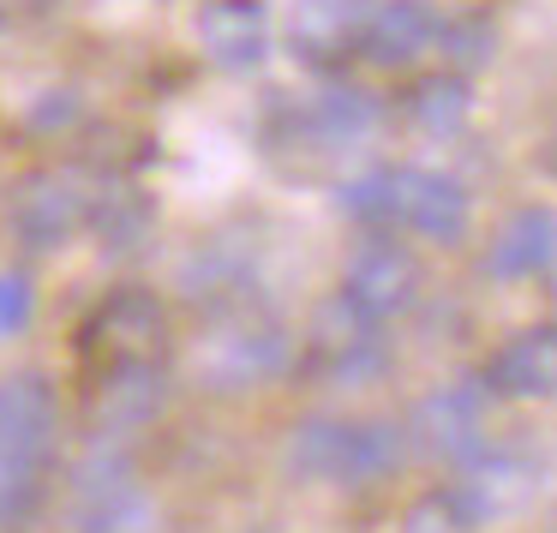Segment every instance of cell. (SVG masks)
Returning <instances> with one entry per match:
<instances>
[{
  "label": "cell",
  "instance_id": "603a6c76",
  "mask_svg": "<svg viewBox=\"0 0 557 533\" xmlns=\"http://www.w3.org/2000/svg\"><path fill=\"white\" fill-rule=\"evenodd\" d=\"M37 504V461H0V521H18Z\"/></svg>",
  "mask_w": 557,
  "mask_h": 533
},
{
  "label": "cell",
  "instance_id": "d6986e66",
  "mask_svg": "<svg viewBox=\"0 0 557 533\" xmlns=\"http://www.w3.org/2000/svg\"><path fill=\"white\" fill-rule=\"evenodd\" d=\"M468 109H473V97H468V85H461V78H425V85L408 97L413 126H420V133H437V138L461 133Z\"/></svg>",
  "mask_w": 557,
  "mask_h": 533
},
{
  "label": "cell",
  "instance_id": "cb8c5ba5",
  "mask_svg": "<svg viewBox=\"0 0 557 533\" xmlns=\"http://www.w3.org/2000/svg\"><path fill=\"white\" fill-rule=\"evenodd\" d=\"M552 533H557V528H552Z\"/></svg>",
  "mask_w": 557,
  "mask_h": 533
},
{
  "label": "cell",
  "instance_id": "7402d4cb",
  "mask_svg": "<svg viewBox=\"0 0 557 533\" xmlns=\"http://www.w3.org/2000/svg\"><path fill=\"white\" fill-rule=\"evenodd\" d=\"M37 312V288L25 270H0V336H18Z\"/></svg>",
  "mask_w": 557,
  "mask_h": 533
},
{
  "label": "cell",
  "instance_id": "e0dca14e",
  "mask_svg": "<svg viewBox=\"0 0 557 533\" xmlns=\"http://www.w3.org/2000/svg\"><path fill=\"white\" fill-rule=\"evenodd\" d=\"M372 126H377V102L354 85H336L312 102V133L324 138V145H360Z\"/></svg>",
  "mask_w": 557,
  "mask_h": 533
},
{
  "label": "cell",
  "instance_id": "9a60e30c",
  "mask_svg": "<svg viewBox=\"0 0 557 533\" xmlns=\"http://www.w3.org/2000/svg\"><path fill=\"white\" fill-rule=\"evenodd\" d=\"M90 408H97V420L109 425V432H138V425L162 408L157 365L150 360H114L109 377L97 384V401H90Z\"/></svg>",
  "mask_w": 557,
  "mask_h": 533
},
{
  "label": "cell",
  "instance_id": "52a82bcc",
  "mask_svg": "<svg viewBox=\"0 0 557 533\" xmlns=\"http://www.w3.org/2000/svg\"><path fill=\"white\" fill-rule=\"evenodd\" d=\"M528 497H533V468L521 456L492 449V456H468V473L456 480V492H449L444 504H449V516H456L461 528H480V521L516 516Z\"/></svg>",
  "mask_w": 557,
  "mask_h": 533
},
{
  "label": "cell",
  "instance_id": "5bb4252c",
  "mask_svg": "<svg viewBox=\"0 0 557 533\" xmlns=\"http://www.w3.org/2000/svg\"><path fill=\"white\" fill-rule=\"evenodd\" d=\"M485 264H492V276H509V282L552 270V264H557V210H545V204L516 210V216L497 228Z\"/></svg>",
  "mask_w": 557,
  "mask_h": 533
},
{
  "label": "cell",
  "instance_id": "7a4b0ae2",
  "mask_svg": "<svg viewBox=\"0 0 557 533\" xmlns=\"http://www.w3.org/2000/svg\"><path fill=\"white\" fill-rule=\"evenodd\" d=\"M294 360V336L270 318H234L198 348V377L210 389H258Z\"/></svg>",
  "mask_w": 557,
  "mask_h": 533
},
{
  "label": "cell",
  "instance_id": "7c38bea8",
  "mask_svg": "<svg viewBox=\"0 0 557 533\" xmlns=\"http://www.w3.org/2000/svg\"><path fill=\"white\" fill-rule=\"evenodd\" d=\"M198 42L216 66H258L270 54V13L264 0H205V13H198Z\"/></svg>",
  "mask_w": 557,
  "mask_h": 533
},
{
  "label": "cell",
  "instance_id": "5b68a950",
  "mask_svg": "<svg viewBox=\"0 0 557 533\" xmlns=\"http://www.w3.org/2000/svg\"><path fill=\"white\" fill-rule=\"evenodd\" d=\"M342 300H354L377 324L408 312L420 300V264H413V252L396 240H366L348 258V270H342Z\"/></svg>",
  "mask_w": 557,
  "mask_h": 533
},
{
  "label": "cell",
  "instance_id": "ac0fdd59",
  "mask_svg": "<svg viewBox=\"0 0 557 533\" xmlns=\"http://www.w3.org/2000/svg\"><path fill=\"white\" fill-rule=\"evenodd\" d=\"M90 228L102 234V246L109 252H121V246H138L145 240V228H150V204L133 193V186H114V193H97L90 198Z\"/></svg>",
  "mask_w": 557,
  "mask_h": 533
},
{
  "label": "cell",
  "instance_id": "3957f363",
  "mask_svg": "<svg viewBox=\"0 0 557 533\" xmlns=\"http://www.w3.org/2000/svg\"><path fill=\"white\" fill-rule=\"evenodd\" d=\"M389 228L456 246L468 234V193H461V181L437 169H389Z\"/></svg>",
  "mask_w": 557,
  "mask_h": 533
},
{
  "label": "cell",
  "instance_id": "8992f818",
  "mask_svg": "<svg viewBox=\"0 0 557 533\" xmlns=\"http://www.w3.org/2000/svg\"><path fill=\"white\" fill-rule=\"evenodd\" d=\"M162 336H169V312L157 306V294L145 288H121L97 306V318L85 324V348L102 360H157Z\"/></svg>",
  "mask_w": 557,
  "mask_h": 533
},
{
  "label": "cell",
  "instance_id": "6da1fadb",
  "mask_svg": "<svg viewBox=\"0 0 557 533\" xmlns=\"http://www.w3.org/2000/svg\"><path fill=\"white\" fill-rule=\"evenodd\" d=\"M288 461L324 485H372L401 461V432L389 420H306Z\"/></svg>",
  "mask_w": 557,
  "mask_h": 533
},
{
  "label": "cell",
  "instance_id": "44dd1931",
  "mask_svg": "<svg viewBox=\"0 0 557 533\" xmlns=\"http://www.w3.org/2000/svg\"><path fill=\"white\" fill-rule=\"evenodd\" d=\"M437 42L456 66H480L492 61V25L485 18H456V25H437Z\"/></svg>",
  "mask_w": 557,
  "mask_h": 533
},
{
  "label": "cell",
  "instance_id": "ba28073f",
  "mask_svg": "<svg viewBox=\"0 0 557 533\" xmlns=\"http://www.w3.org/2000/svg\"><path fill=\"white\" fill-rule=\"evenodd\" d=\"M413 437H420L425 456L444 461H468L480 456L485 437V389L480 384H444L413 408Z\"/></svg>",
  "mask_w": 557,
  "mask_h": 533
},
{
  "label": "cell",
  "instance_id": "ffe728a7",
  "mask_svg": "<svg viewBox=\"0 0 557 533\" xmlns=\"http://www.w3.org/2000/svg\"><path fill=\"white\" fill-rule=\"evenodd\" d=\"M342 210L366 228H389V169H366L342 186Z\"/></svg>",
  "mask_w": 557,
  "mask_h": 533
},
{
  "label": "cell",
  "instance_id": "2e32d148",
  "mask_svg": "<svg viewBox=\"0 0 557 533\" xmlns=\"http://www.w3.org/2000/svg\"><path fill=\"white\" fill-rule=\"evenodd\" d=\"M366 0H300L294 7V49L312 54V61H330V54L354 49L366 25Z\"/></svg>",
  "mask_w": 557,
  "mask_h": 533
},
{
  "label": "cell",
  "instance_id": "277c9868",
  "mask_svg": "<svg viewBox=\"0 0 557 533\" xmlns=\"http://www.w3.org/2000/svg\"><path fill=\"white\" fill-rule=\"evenodd\" d=\"M312 354L318 372L336 377V384H372L377 372L389 365V348L377 336V318H366L354 300H330L312 324Z\"/></svg>",
  "mask_w": 557,
  "mask_h": 533
},
{
  "label": "cell",
  "instance_id": "4fadbf2b",
  "mask_svg": "<svg viewBox=\"0 0 557 533\" xmlns=\"http://www.w3.org/2000/svg\"><path fill=\"white\" fill-rule=\"evenodd\" d=\"M485 389L497 396H557V330H521L485 365Z\"/></svg>",
  "mask_w": 557,
  "mask_h": 533
},
{
  "label": "cell",
  "instance_id": "9c48e42d",
  "mask_svg": "<svg viewBox=\"0 0 557 533\" xmlns=\"http://www.w3.org/2000/svg\"><path fill=\"white\" fill-rule=\"evenodd\" d=\"M90 193H78L73 174H37L25 193L13 198V228L25 246H61L85 228Z\"/></svg>",
  "mask_w": 557,
  "mask_h": 533
},
{
  "label": "cell",
  "instance_id": "8fae6325",
  "mask_svg": "<svg viewBox=\"0 0 557 533\" xmlns=\"http://www.w3.org/2000/svg\"><path fill=\"white\" fill-rule=\"evenodd\" d=\"M432 42H437V13L425 0H384V7H372L366 25H360V54L372 66H384V73L413 66Z\"/></svg>",
  "mask_w": 557,
  "mask_h": 533
},
{
  "label": "cell",
  "instance_id": "30bf717a",
  "mask_svg": "<svg viewBox=\"0 0 557 533\" xmlns=\"http://www.w3.org/2000/svg\"><path fill=\"white\" fill-rule=\"evenodd\" d=\"M54 389L42 377H7L0 384V461H37L54 444Z\"/></svg>",
  "mask_w": 557,
  "mask_h": 533
}]
</instances>
